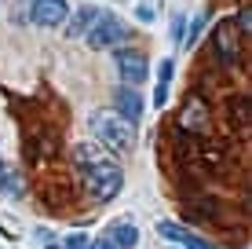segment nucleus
Listing matches in <instances>:
<instances>
[{
	"label": "nucleus",
	"mask_w": 252,
	"mask_h": 249,
	"mask_svg": "<svg viewBox=\"0 0 252 249\" xmlns=\"http://www.w3.org/2000/svg\"><path fill=\"white\" fill-rule=\"evenodd\" d=\"M234 30H238L241 37H249V33H252V7H241V11H238V19H234Z\"/></svg>",
	"instance_id": "2eb2a0df"
},
{
	"label": "nucleus",
	"mask_w": 252,
	"mask_h": 249,
	"mask_svg": "<svg viewBox=\"0 0 252 249\" xmlns=\"http://www.w3.org/2000/svg\"><path fill=\"white\" fill-rule=\"evenodd\" d=\"M168 81H172V63L164 59L161 63V77H158V88H154V103L164 107V99H168Z\"/></svg>",
	"instance_id": "ddd939ff"
},
{
	"label": "nucleus",
	"mask_w": 252,
	"mask_h": 249,
	"mask_svg": "<svg viewBox=\"0 0 252 249\" xmlns=\"http://www.w3.org/2000/svg\"><path fill=\"white\" fill-rule=\"evenodd\" d=\"M212 48H216V55H220L227 66H238V63H241L238 30H234V22H230V19H220V22L212 26Z\"/></svg>",
	"instance_id": "20e7f679"
},
{
	"label": "nucleus",
	"mask_w": 252,
	"mask_h": 249,
	"mask_svg": "<svg viewBox=\"0 0 252 249\" xmlns=\"http://www.w3.org/2000/svg\"><path fill=\"white\" fill-rule=\"evenodd\" d=\"M30 19H33V26L55 30V26H63L69 19V4H66V0H33Z\"/></svg>",
	"instance_id": "39448f33"
},
{
	"label": "nucleus",
	"mask_w": 252,
	"mask_h": 249,
	"mask_svg": "<svg viewBox=\"0 0 252 249\" xmlns=\"http://www.w3.org/2000/svg\"><path fill=\"white\" fill-rule=\"evenodd\" d=\"M102 161H114V158H110V150L99 147V143H77L73 147V165L77 169H92V165H102Z\"/></svg>",
	"instance_id": "1a4fd4ad"
},
{
	"label": "nucleus",
	"mask_w": 252,
	"mask_h": 249,
	"mask_svg": "<svg viewBox=\"0 0 252 249\" xmlns=\"http://www.w3.org/2000/svg\"><path fill=\"white\" fill-rule=\"evenodd\" d=\"M114 63H117V70L121 77H125V84H143L146 81V73H150V66H146V55L143 51H128V48H121L117 55H114Z\"/></svg>",
	"instance_id": "423d86ee"
},
{
	"label": "nucleus",
	"mask_w": 252,
	"mask_h": 249,
	"mask_svg": "<svg viewBox=\"0 0 252 249\" xmlns=\"http://www.w3.org/2000/svg\"><path fill=\"white\" fill-rule=\"evenodd\" d=\"M88 37V44L95 51H102V48H117L121 40H128V26L125 19H117V15H110V11H102L99 19L92 22V30L84 33Z\"/></svg>",
	"instance_id": "7ed1b4c3"
},
{
	"label": "nucleus",
	"mask_w": 252,
	"mask_h": 249,
	"mask_svg": "<svg viewBox=\"0 0 252 249\" xmlns=\"http://www.w3.org/2000/svg\"><path fill=\"white\" fill-rule=\"evenodd\" d=\"M0 194H22V183L15 179V173L4 165V158H0Z\"/></svg>",
	"instance_id": "4468645a"
},
{
	"label": "nucleus",
	"mask_w": 252,
	"mask_h": 249,
	"mask_svg": "<svg viewBox=\"0 0 252 249\" xmlns=\"http://www.w3.org/2000/svg\"><path fill=\"white\" fill-rule=\"evenodd\" d=\"M92 132L102 140L106 150L125 154V150L135 147V121L125 117V114H117V110L114 114H92Z\"/></svg>",
	"instance_id": "f257e3e1"
},
{
	"label": "nucleus",
	"mask_w": 252,
	"mask_h": 249,
	"mask_svg": "<svg viewBox=\"0 0 252 249\" xmlns=\"http://www.w3.org/2000/svg\"><path fill=\"white\" fill-rule=\"evenodd\" d=\"M245 110H249V99H234V121H245Z\"/></svg>",
	"instance_id": "a211bd4d"
},
{
	"label": "nucleus",
	"mask_w": 252,
	"mask_h": 249,
	"mask_svg": "<svg viewBox=\"0 0 252 249\" xmlns=\"http://www.w3.org/2000/svg\"><path fill=\"white\" fill-rule=\"evenodd\" d=\"M172 37L183 40V15H176V19H172Z\"/></svg>",
	"instance_id": "6ab92c4d"
},
{
	"label": "nucleus",
	"mask_w": 252,
	"mask_h": 249,
	"mask_svg": "<svg viewBox=\"0 0 252 249\" xmlns=\"http://www.w3.org/2000/svg\"><path fill=\"white\" fill-rule=\"evenodd\" d=\"M208 125V103L201 96H190L179 110V128H190V132H201Z\"/></svg>",
	"instance_id": "6e6552de"
},
{
	"label": "nucleus",
	"mask_w": 252,
	"mask_h": 249,
	"mask_svg": "<svg viewBox=\"0 0 252 249\" xmlns=\"http://www.w3.org/2000/svg\"><path fill=\"white\" fill-rule=\"evenodd\" d=\"M114 103H117V114L132 117V121H135L139 114H143V99H139V92H135V88H117Z\"/></svg>",
	"instance_id": "9b49d317"
},
{
	"label": "nucleus",
	"mask_w": 252,
	"mask_h": 249,
	"mask_svg": "<svg viewBox=\"0 0 252 249\" xmlns=\"http://www.w3.org/2000/svg\"><path fill=\"white\" fill-rule=\"evenodd\" d=\"M99 19V11H95V7H77L73 11V19H69V37H84V33L92 30V22Z\"/></svg>",
	"instance_id": "f8f14e48"
},
{
	"label": "nucleus",
	"mask_w": 252,
	"mask_h": 249,
	"mask_svg": "<svg viewBox=\"0 0 252 249\" xmlns=\"http://www.w3.org/2000/svg\"><path fill=\"white\" fill-rule=\"evenodd\" d=\"M44 249H63V246H44Z\"/></svg>",
	"instance_id": "4be33fe9"
},
{
	"label": "nucleus",
	"mask_w": 252,
	"mask_h": 249,
	"mask_svg": "<svg viewBox=\"0 0 252 249\" xmlns=\"http://www.w3.org/2000/svg\"><path fill=\"white\" fill-rule=\"evenodd\" d=\"M201 26H205V15H194V22H190V33L183 37L187 48H194V40H197V33H201Z\"/></svg>",
	"instance_id": "dca6fc26"
},
{
	"label": "nucleus",
	"mask_w": 252,
	"mask_h": 249,
	"mask_svg": "<svg viewBox=\"0 0 252 249\" xmlns=\"http://www.w3.org/2000/svg\"><path fill=\"white\" fill-rule=\"evenodd\" d=\"M33 235H37V242H40V246H51V231H48V227H37Z\"/></svg>",
	"instance_id": "aec40b11"
},
{
	"label": "nucleus",
	"mask_w": 252,
	"mask_h": 249,
	"mask_svg": "<svg viewBox=\"0 0 252 249\" xmlns=\"http://www.w3.org/2000/svg\"><path fill=\"white\" fill-rule=\"evenodd\" d=\"M63 249H88V238H84V235H69Z\"/></svg>",
	"instance_id": "f3484780"
},
{
	"label": "nucleus",
	"mask_w": 252,
	"mask_h": 249,
	"mask_svg": "<svg viewBox=\"0 0 252 249\" xmlns=\"http://www.w3.org/2000/svg\"><path fill=\"white\" fill-rule=\"evenodd\" d=\"M88 249H117V246H114V242H110V238H106V235H102V238H99V242H88Z\"/></svg>",
	"instance_id": "412c9836"
},
{
	"label": "nucleus",
	"mask_w": 252,
	"mask_h": 249,
	"mask_svg": "<svg viewBox=\"0 0 252 249\" xmlns=\"http://www.w3.org/2000/svg\"><path fill=\"white\" fill-rule=\"evenodd\" d=\"M158 235H161V238H168V242L187 246V249H216V246H208L205 238H197L194 231H187L183 224H176V220H158Z\"/></svg>",
	"instance_id": "0eeeda50"
},
{
	"label": "nucleus",
	"mask_w": 252,
	"mask_h": 249,
	"mask_svg": "<svg viewBox=\"0 0 252 249\" xmlns=\"http://www.w3.org/2000/svg\"><path fill=\"white\" fill-rule=\"evenodd\" d=\"M84 173V187L95 202H110L121 194L125 187V173H121L117 161H102V165H92V169H81Z\"/></svg>",
	"instance_id": "f03ea898"
},
{
	"label": "nucleus",
	"mask_w": 252,
	"mask_h": 249,
	"mask_svg": "<svg viewBox=\"0 0 252 249\" xmlns=\"http://www.w3.org/2000/svg\"><path fill=\"white\" fill-rule=\"evenodd\" d=\"M106 238H110L117 249H135V242H139V227L132 224V220H117V224L106 227Z\"/></svg>",
	"instance_id": "9d476101"
}]
</instances>
